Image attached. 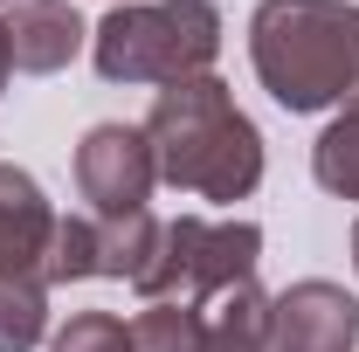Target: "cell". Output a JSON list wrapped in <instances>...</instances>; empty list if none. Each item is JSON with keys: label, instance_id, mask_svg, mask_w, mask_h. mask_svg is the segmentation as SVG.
<instances>
[{"label": "cell", "instance_id": "ba28073f", "mask_svg": "<svg viewBox=\"0 0 359 352\" xmlns=\"http://www.w3.org/2000/svg\"><path fill=\"white\" fill-rule=\"evenodd\" d=\"M83 42H90V28H83V14L69 0H21L7 14V55L28 76H55Z\"/></svg>", "mask_w": 359, "mask_h": 352}, {"label": "cell", "instance_id": "52a82bcc", "mask_svg": "<svg viewBox=\"0 0 359 352\" xmlns=\"http://www.w3.org/2000/svg\"><path fill=\"white\" fill-rule=\"evenodd\" d=\"M48 235H55V208L42 201L35 173L0 159V276H42Z\"/></svg>", "mask_w": 359, "mask_h": 352}, {"label": "cell", "instance_id": "3957f363", "mask_svg": "<svg viewBox=\"0 0 359 352\" xmlns=\"http://www.w3.org/2000/svg\"><path fill=\"white\" fill-rule=\"evenodd\" d=\"M104 83H187L222 55L215 0H125L90 28Z\"/></svg>", "mask_w": 359, "mask_h": 352}, {"label": "cell", "instance_id": "8fae6325", "mask_svg": "<svg viewBox=\"0 0 359 352\" xmlns=\"http://www.w3.org/2000/svg\"><path fill=\"white\" fill-rule=\"evenodd\" d=\"M48 332V283L42 276H0V352H35Z\"/></svg>", "mask_w": 359, "mask_h": 352}, {"label": "cell", "instance_id": "e0dca14e", "mask_svg": "<svg viewBox=\"0 0 359 352\" xmlns=\"http://www.w3.org/2000/svg\"><path fill=\"white\" fill-rule=\"evenodd\" d=\"M118 7H125V0H118Z\"/></svg>", "mask_w": 359, "mask_h": 352}, {"label": "cell", "instance_id": "30bf717a", "mask_svg": "<svg viewBox=\"0 0 359 352\" xmlns=\"http://www.w3.org/2000/svg\"><path fill=\"white\" fill-rule=\"evenodd\" d=\"M311 173L325 194H339V201H359V97L318 132L311 145Z\"/></svg>", "mask_w": 359, "mask_h": 352}, {"label": "cell", "instance_id": "6da1fadb", "mask_svg": "<svg viewBox=\"0 0 359 352\" xmlns=\"http://www.w3.org/2000/svg\"><path fill=\"white\" fill-rule=\"evenodd\" d=\"M145 138H152L159 180H173L180 194L242 201L263 180V132L249 125V111L235 104V90L222 76L166 83L145 118Z\"/></svg>", "mask_w": 359, "mask_h": 352}, {"label": "cell", "instance_id": "7a4b0ae2", "mask_svg": "<svg viewBox=\"0 0 359 352\" xmlns=\"http://www.w3.org/2000/svg\"><path fill=\"white\" fill-rule=\"evenodd\" d=\"M249 62L283 111H332L359 97V7L346 0H263L249 21Z\"/></svg>", "mask_w": 359, "mask_h": 352}, {"label": "cell", "instance_id": "277c9868", "mask_svg": "<svg viewBox=\"0 0 359 352\" xmlns=\"http://www.w3.org/2000/svg\"><path fill=\"white\" fill-rule=\"evenodd\" d=\"M256 263H263V228L256 221H201L180 215L159 228V249L138 276V290L152 304H194V297H228L242 283H256Z\"/></svg>", "mask_w": 359, "mask_h": 352}, {"label": "cell", "instance_id": "9c48e42d", "mask_svg": "<svg viewBox=\"0 0 359 352\" xmlns=\"http://www.w3.org/2000/svg\"><path fill=\"white\" fill-rule=\"evenodd\" d=\"M159 228L166 221H152L145 208H132V215H97L90 221V276L138 283L145 263H152V249H159Z\"/></svg>", "mask_w": 359, "mask_h": 352}, {"label": "cell", "instance_id": "4fadbf2b", "mask_svg": "<svg viewBox=\"0 0 359 352\" xmlns=\"http://www.w3.org/2000/svg\"><path fill=\"white\" fill-rule=\"evenodd\" d=\"M208 352H269V297L256 283L228 290L222 318L208 325Z\"/></svg>", "mask_w": 359, "mask_h": 352}, {"label": "cell", "instance_id": "5b68a950", "mask_svg": "<svg viewBox=\"0 0 359 352\" xmlns=\"http://www.w3.org/2000/svg\"><path fill=\"white\" fill-rule=\"evenodd\" d=\"M152 180H159V159H152V138L145 125H97L76 145V187L97 215H132L152 201Z\"/></svg>", "mask_w": 359, "mask_h": 352}, {"label": "cell", "instance_id": "5bb4252c", "mask_svg": "<svg viewBox=\"0 0 359 352\" xmlns=\"http://www.w3.org/2000/svg\"><path fill=\"white\" fill-rule=\"evenodd\" d=\"M48 352H132V325L111 318V311H76Z\"/></svg>", "mask_w": 359, "mask_h": 352}, {"label": "cell", "instance_id": "8992f818", "mask_svg": "<svg viewBox=\"0 0 359 352\" xmlns=\"http://www.w3.org/2000/svg\"><path fill=\"white\" fill-rule=\"evenodd\" d=\"M359 346V304L325 283L304 276L283 297H269V352H353Z\"/></svg>", "mask_w": 359, "mask_h": 352}, {"label": "cell", "instance_id": "9a60e30c", "mask_svg": "<svg viewBox=\"0 0 359 352\" xmlns=\"http://www.w3.org/2000/svg\"><path fill=\"white\" fill-rule=\"evenodd\" d=\"M7 69H14V55H7V21H0V90H7Z\"/></svg>", "mask_w": 359, "mask_h": 352}, {"label": "cell", "instance_id": "7c38bea8", "mask_svg": "<svg viewBox=\"0 0 359 352\" xmlns=\"http://www.w3.org/2000/svg\"><path fill=\"white\" fill-rule=\"evenodd\" d=\"M132 352H208V318L180 297L145 304L132 318Z\"/></svg>", "mask_w": 359, "mask_h": 352}, {"label": "cell", "instance_id": "2e32d148", "mask_svg": "<svg viewBox=\"0 0 359 352\" xmlns=\"http://www.w3.org/2000/svg\"><path fill=\"white\" fill-rule=\"evenodd\" d=\"M353 269H359V221H353Z\"/></svg>", "mask_w": 359, "mask_h": 352}]
</instances>
